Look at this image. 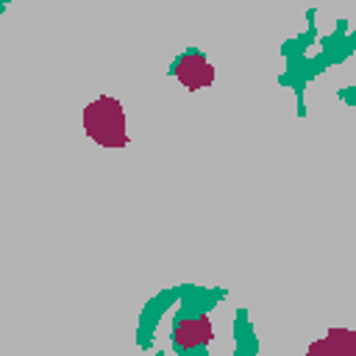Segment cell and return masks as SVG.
I'll return each mask as SVG.
<instances>
[{
    "label": "cell",
    "mask_w": 356,
    "mask_h": 356,
    "mask_svg": "<svg viewBox=\"0 0 356 356\" xmlns=\"http://www.w3.org/2000/svg\"><path fill=\"white\" fill-rule=\"evenodd\" d=\"M83 131L95 145L108 147V150L125 147L131 142L128 122H125V108L111 95H100L92 103H86V108H83Z\"/></svg>",
    "instance_id": "obj_1"
},
{
    "label": "cell",
    "mask_w": 356,
    "mask_h": 356,
    "mask_svg": "<svg viewBox=\"0 0 356 356\" xmlns=\"http://www.w3.org/2000/svg\"><path fill=\"white\" fill-rule=\"evenodd\" d=\"M172 75L178 78V83H184L189 92H197V89H206L214 83V67L209 64V58L197 50H189L184 53L175 67H172Z\"/></svg>",
    "instance_id": "obj_2"
},
{
    "label": "cell",
    "mask_w": 356,
    "mask_h": 356,
    "mask_svg": "<svg viewBox=\"0 0 356 356\" xmlns=\"http://www.w3.org/2000/svg\"><path fill=\"white\" fill-rule=\"evenodd\" d=\"M214 339V325L206 314H197V317H184L172 325V342L184 350H192V348H203Z\"/></svg>",
    "instance_id": "obj_3"
},
{
    "label": "cell",
    "mask_w": 356,
    "mask_h": 356,
    "mask_svg": "<svg viewBox=\"0 0 356 356\" xmlns=\"http://www.w3.org/2000/svg\"><path fill=\"white\" fill-rule=\"evenodd\" d=\"M306 356H356V331L334 325L306 348Z\"/></svg>",
    "instance_id": "obj_4"
}]
</instances>
